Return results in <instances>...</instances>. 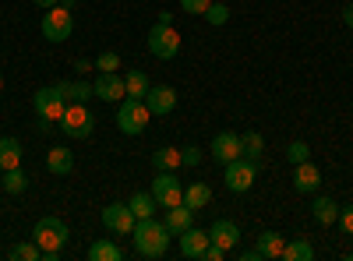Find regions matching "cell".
Here are the masks:
<instances>
[{
    "label": "cell",
    "instance_id": "6da1fadb",
    "mask_svg": "<svg viewBox=\"0 0 353 261\" xmlns=\"http://www.w3.org/2000/svg\"><path fill=\"white\" fill-rule=\"evenodd\" d=\"M131 237H134V251L141 258H163L170 251V237L173 233L166 229V222H159L156 216H149V219H138L134 222Z\"/></svg>",
    "mask_w": 353,
    "mask_h": 261
},
{
    "label": "cell",
    "instance_id": "7a4b0ae2",
    "mask_svg": "<svg viewBox=\"0 0 353 261\" xmlns=\"http://www.w3.org/2000/svg\"><path fill=\"white\" fill-rule=\"evenodd\" d=\"M32 237H36L43 258H46V261H57V258H61V251H64V244H68V237H71V229H68L64 219L43 216V219L36 222V229H32Z\"/></svg>",
    "mask_w": 353,
    "mask_h": 261
},
{
    "label": "cell",
    "instance_id": "3957f363",
    "mask_svg": "<svg viewBox=\"0 0 353 261\" xmlns=\"http://www.w3.org/2000/svg\"><path fill=\"white\" fill-rule=\"evenodd\" d=\"M149 106H145V99H131L124 96L121 99V109H117V127H121V134H141L145 127H149Z\"/></svg>",
    "mask_w": 353,
    "mask_h": 261
},
{
    "label": "cell",
    "instance_id": "277c9868",
    "mask_svg": "<svg viewBox=\"0 0 353 261\" xmlns=\"http://www.w3.org/2000/svg\"><path fill=\"white\" fill-rule=\"evenodd\" d=\"M32 103H36V113H39V131H50L53 124H61L64 109H68V99L57 92V85H50V89H39Z\"/></svg>",
    "mask_w": 353,
    "mask_h": 261
},
{
    "label": "cell",
    "instance_id": "5b68a950",
    "mask_svg": "<svg viewBox=\"0 0 353 261\" xmlns=\"http://www.w3.org/2000/svg\"><path fill=\"white\" fill-rule=\"evenodd\" d=\"M61 127H64V134H68V138L85 141V138H92V131H96V117L88 113V106H85V103H68L64 117H61Z\"/></svg>",
    "mask_w": 353,
    "mask_h": 261
},
{
    "label": "cell",
    "instance_id": "8992f818",
    "mask_svg": "<svg viewBox=\"0 0 353 261\" xmlns=\"http://www.w3.org/2000/svg\"><path fill=\"white\" fill-rule=\"evenodd\" d=\"M71 32H74L71 8H64V4L46 8V14H43V36H46L50 43H64V39H71Z\"/></svg>",
    "mask_w": 353,
    "mask_h": 261
},
{
    "label": "cell",
    "instance_id": "52a82bcc",
    "mask_svg": "<svg viewBox=\"0 0 353 261\" xmlns=\"http://www.w3.org/2000/svg\"><path fill=\"white\" fill-rule=\"evenodd\" d=\"M149 53L159 61H173L181 53V36H176L173 25H152L149 28Z\"/></svg>",
    "mask_w": 353,
    "mask_h": 261
},
{
    "label": "cell",
    "instance_id": "ba28073f",
    "mask_svg": "<svg viewBox=\"0 0 353 261\" xmlns=\"http://www.w3.org/2000/svg\"><path fill=\"white\" fill-rule=\"evenodd\" d=\"M254 177H258V163H251V159H233V163H226V187L233 191V194H244V191H251L254 187Z\"/></svg>",
    "mask_w": 353,
    "mask_h": 261
},
{
    "label": "cell",
    "instance_id": "9c48e42d",
    "mask_svg": "<svg viewBox=\"0 0 353 261\" xmlns=\"http://www.w3.org/2000/svg\"><path fill=\"white\" fill-rule=\"evenodd\" d=\"M152 198L159 201L163 209H173V205H181V201H184V187L176 184L173 169H159V177L152 180Z\"/></svg>",
    "mask_w": 353,
    "mask_h": 261
},
{
    "label": "cell",
    "instance_id": "30bf717a",
    "mask_svg": "<svg viewBox=\"0 0 353 261\" xmlns=\"http://www.w3.org/2000/svg\"><path fill=\"white\" fill-rule=\"evenodd\" d=\"M134 212H131V205H121V201H117V205H106L103 209V226L110 229V233H117V237H128L131 229H134Z\"/></svg>",
    "mask_w": 353,
    "mask_h": 261
},
{
    "label": "cell",
    "instance_id": "8fae6325",
    "mask_svg": "<svg viewBox=\"0 0 353 261\" xmlns=\"http://www.w3.org/2000/svg\"><path fill=\"white\" fill-rule=\"evenodd\" d=\"M244 156V141H241V134H233V131H223V134H216V141H212V159L216 163H233V159H241Z\"/></svg>",
    "mask_w": 353,
    "mask_h": 261
},
{
    "label": "cell",
    "instance_id": "7c38bea8",
    "mask_svg": "<svg viewBox=\"0 0 353 261\" xmlns=\"http://www.w3.org/2000/svg\"><path fill=\"white\" fill-rule=\"evenodd\" d=\"M92 89L103 103H121V96H128L124 89V78L117 74V71H99V78L92 81Z\"/></svg>",
    "mask_w": 353,
    "mask_h": 261
},
{
    "label": "cell",
    "instance_id": "4fadbf2b",
    "mask_svg": "<svg viewBox=\"0 0 353 261\" xmlns=\"http://www.w3.org/2000/svg\"><path fill=\"white\" fill-rule=\"evenodd\" d=\"M145 106H149V113H156V117H166V113L176 109V92L170 89V85H149Z\"/></svg>",
    "mask_w": 353,
    "mask_h": 261
},
{
    "label": "cell",
    "instance_id": "5bb4252c",
    "mask_svg": "<svg viewBox=\"0 0 353 261\" xmlns=\"http://www.w3.org/2000/svg\"><path fill=\"white\" fill-rule=\"evenodd\" d=\"M209 240L219 244V247H226V251H233V247L241 244V226L230 222V219H216V222L209 226Z\"/></svg>",
    "mask_w": 353,
    "mask_h": 261
},
{
    "label": "cell",
    "instance_id": "9a60e30c",
    "mask_svg": "<svg viewBox=\"0 0 353 261\" xmlns=\"http://www.w3.org/2000/svg\"><path fill=\"white\" fill-rule=\"evenodd\" d=\"M212 240H209V233H205V229H184L181 233V254L184 258H205V247H209Z\"/></svg>",
    "mask_w": 353,
    "mask_h": 261
},
{
    "label": "cell",
    "instance_id": "2e32d148",
    "mask_svg": "<svg viewBox=\"0 0 353 261\" xmlns=\"http://www.w3.org/2000/svg\"><path fill=\"white\" fill-rule=\"evenodd\" d=\"M318 184H321V173H318V166L314 163H297V169H293V187H297L301 194H311V191H318Z\"/></svg>",
    "mask_w": 353,
    "mask_h": 261
},
{
    "label": "cell",
    "instance_id": "e0dca14e",
    "mask_svg": "<svg viewBox=\"0 0 353 261\" xmlns=\"http://www.w3.org/2000/svg\"><path fill=\"white\" fill-rule=\"evenodd\" d=\"M46 169L57 173V177H68V173L74 169V152L64 149V145H53V149L46 152Z\"/></svg>",
    "mask_w": 353,
    "mask_h": 261
},
{
    "label": "cell",
    "instance_id": "ac0fdd59",
    "mask_svg": "<svg viewBox=\"0 0 353 261\" xmlns=\"http://www.w3.org/2000/svg\"><path fill=\"white\" fill-rule=\"evenodd\" d=\"M163 222H166V229H170L173 237H181L184 229H191V222H194V209H188L184 201H181V205L166 209V219H163Z\"/></svg>",
    "mask_w": 353,
    "mask_h": 261
},
{
    "label": "cell",
    "instance_id": "d6986e66",
    "mask_svg": "<svg viewBox=\"0 0 353 261\" xmlns=\"http://www.w3.org/2000/svg\"><path fill=\"white\" fill-rule=\"evenodd\" d=\"M57 92H61L68 103H88L96 96V89L88 81H57Z\"/></svg>",
    "mask_w": 353,
    "mask_h": 261
},
{
    "label": "cell",
    "instance_id": "ffe728a7",
    "mask_svg": "<svg viewBox=\"0 0 353 261\" xmlns=\"http://www.w3.org/2000/svg\"><path fill=\"white\" fill-rule=\"evenodd\" d=\"M209 201H212V187L209 184H205V180H194L191 187H184V205L188 209H205V205H209Z\"/></svg>",
    "mask_w": 353,
    "mask_h": 261
},
{
    "label": "cell",
    "instance_id": "44dd1931",
    "mask_svg": "<svg viewBox=\"0 0 353 261\" xmlns=\"http://www.w3.org/2000/svg\"><path fill=\"white\" fill-rule=\"evenodd\" d=\"M21 166V141L18 138H0V169H14Z\"/></svg>",
    "mask_w": 353,
    "mask_h": 261
},
{
    "label": "cell",
    "instance_id": "7402d4cb",
    "mask_svg": "<svg viewBox=\"0 0 353 261\" xmlns=\"http://www.w3.org/2000/svg\"><path fill=\"white\" fill-rule=\"evenodd\" d=\"M311 216H314V222H318V226H332V222L339 219V205H336L332 198H314Z\"/></svg>",
    "mask_w": 353,
    "mask_h": 261
},
{
    "label": "cell",
    "instance_id": "603a6c76",
    "mask_svg": "<svg viewBox=\"0 0 353 261\" xmlns=\"http://www.w3.org/2000/svg\"><path fill=\"white\" fill-rule=\"evenodd\" d=\"M88 261H124V251L103 237V240H96L92 247H88Z\"/></svg>",
    "mask_w": 353,
    "mask_h": 261
},
{
    "label": "cell",
    "instance_id": "cb8c5ba5",
    "mask_svg": "<svg viewBox=\"0 0 353 261\" xmlns=\"http://www.w3.org/2000/svg\"><path fill=\"white\" fill-rule=\"evenodd\" d=\"M128 205H131L134 219H149V216H156V205H159V201L152 198V191H138V194L128 201Z\"/></svg>",
    "mask_w": 353,
    "mask_h": 261
},
{
    "label": "cell",
    "instance_id": "d4e9b609",
    "mask_svg": "<svg viewBox=\"0 0 353 261\" xmlns=\"http://www.w3.org/2000/svg\"><path fill=\"white\" fill-rule=\"evenodd\" d=\"M283 244H286V240L276 233V229H265V233L258 237V254H261V258H279V254H283Z\"/></svg>",
    "mask_w": 353,
    "mask_h": 261
},
{
    "label": "cell",
    "instance_id": "484cf974",
    "mask_svg": "<svg viewBox=\"0 0 353 261\" xmlns=\"http://www.w3.org/2000/svg\"><path fill=\"white\" fill-rule=\"evenodd\" d=\"M279 258L283 261H314V247L307 240H290V244H283Z\"/></svg>",
    "mask_w": 353,
    "mask_h": 261
},
{
    "label": "cell",
    "instance_id": "4316f807",
    "mask_svg": "<svg viewBox=\"0 0 353 261\" xmlns=\"http://www.w3.org/2000/svg\"><path fill=\"white\" fill-rule=\"evenodd\" d=\"M124 89L131 99H145L149 96V78H145V71H128L124 74Z\"/></svg>",
    "mask_w": 353,
    "mask_h": 261
},
{
    "label": "cell",
    "instance_id": "83f0119b",
    "mask_svg": "<svg viewBox=\"0 0 353 261\" xmlns=\"http://www.w3.org/2000/svg\"><path fill=\"white\" fill-rule=\"evenodd\" d=\"M152 166H156V169H181V166H184L181 149H170V145H166V149H156V152H152Z\"/></svg>",
    "mask_w": 353,
    "mask_h": 261
},
{
    "label": "cell",
    "instance_id": "f1b7e54d",
    "mask_svg": "<svg viewBox=\"0 0 353 261\" xmlns=\"http://www.w3.org/2000/svg\"><path fill=\"white\" fill-rule=\"evenodd\" d=\"M241 141H244V159L261 163V156H265V138H261L258 131H248V134H241Z\"/></svg>",
    "mask_w": 353,
    "mask_h": 261
},
{
    "label": "cell",
    "instance_id": "f546056e",
    "mask_svg": "<svg viewBox=\"0 0 353 261\" xmlns=\"http://www.w3.org/2000/svg\"><path fill=\"white\" fill-rule=\"evenodd\" d=\"M28 187V177H25V169L14 166V169H4V184H0V191H8V194H21Z\"/></svg>",
    "mask_w": 353,
    "mask_h": 261
},
{
    "label": "cell",
    "instance_id": "4dcf8cb0",
    "mask_svg": "<svg viewBox=\"0 0 353 261\" xmlns=\"http://www.w3.org/2000/svg\"><path fill=\"white\" fill-rule=\"evenodd\" d=\"M11 258L14 261H39L43 251H39V244H14L11 247Z\"/></svg>",
    "mask_w": 353,
    "mask_h": 261
},
{
    "label": "cell",
    "instance_id": "1f68e13d",
    "mask_svg": "<svg viewBox=\"0 0 353 261\" xmlns=\"http://www.w3.org/2000/svg\"><path fill=\"white\" fill-rule=\"evenodd\" d=\"M311 156V149H307V141H290L286 145V159L293 163V166H297V163H304Z\"/></svg>",
    "mask_w": 353,
    "mask_h": 261
},
{
    "label": "cell",
    "instance_id": "d6a6232c",
    "mask_svg": "<svg viewBox=\"0 0 353 261\" xmlns=\"http://www.w3.org/2000/svg\"><path fill=\"white\" fill-rule=\"evenodd\" d=\"M205 21H209V25H226L230 21V8L226 4H209V11H205Z\"/></svg>",
    "mask_w": 353,
    "mask_h": 261
},
{
    "label": "cell",
    "instance_id": "836d02e7",
    "mask_svg": "<svg viewBox=\"0 0 353 261\" xmlns=\"http://www.w3.org/2000/svg\"><path fill=\"white\" fill-rule=\"evenodd\" d=\"M96 67H99V71H117V67H121V56H117L113 50H106V53L96 56Z\"/></svg>",
    "mask_w": 353,
    "mask_h": 261
},
{
    "label": "cell",
    "instance_id": "e575fe53",
    "mask_svg": "<svg viewBox=\"0 0 353 261\" xmlns=\"http://www.w3.org/2000/svg\"><path fill=\"white\" fill-rule=\"evenodd\" d=\"M209 4H212V0H181V11H188V14H205V11H209Z\"/></svg>",
    "mask_w": 353,
    "mask_h": 261
},
{
    "label": "cell",
    "instance_id": "d590c367",
    "mask_svg": "<svg viewBox=\"0 0 353 261\" xmlns=\"http://www.w3.org/2000/svg\"><path fill=\"white\" fill-rule=\"evenodd\" d=\"M336 222L343 226V233H346V237H353V205L339 209V219H336Z\"/></svg>",
    "mask_w": 353,
    "mask_h": 261
},
{
    "label": "cell",
    "instance_id": "8d00e7d4",
    "mask_svg": "<svg viewBox=\"0 0 353 261\" xmlns=\"http://www.w3.org/2000/svg\"><path fill=\"white\" fill-rule=\"evenodd\" d=\"M181 159H184V166H198L201 163V149L198 145H188V149H181Z\"/></svg>",
    "mask_w": 353,
    "mask_h": 261
},
{
    "label": "cell",
    "instance_id": "74e56055",
    "mask_svg": "<svg viewBox=\"0 0 353 261\" xmlns=\"http://www.w3.org/2000/svg\"><path fill=\"white\" fill-rule=\"evenodd\" d=\"M230 251L226 247H219V244H209V247H205V261H223Z\"/></svg>",
    "mask_w": 353,
    "mask_h": 261
},
{
    "label": "cell",
    "instance_id": "f35d334b",
    "mask_svg": "<svg viewBox=\"0 0 353 261\" xmlns=\"http://www.w3.org/2000/svg\"><path fill=\"white\" fill-rule=\"evenodd\" d=\"M343 21H346V28H353V0L343 8Z\"/></svg>",
    "mask_w": 353,
    "mask_h": 261
},
{
    "label": "cell",
    "instance_id": "ab89813d",
    "mask_svg": "<svg viewBox=\"0 0 353 261\" xmlns=\"http://www.w3.org/2000/svg\"><path fill=\"white\" fill-rule=\"evenodd\" d=\"M156 25H173V11H159V18H156Z\"/></svg>",
    "mask_w": 353,
    "mask_h": 261
},
{
    "label": "cell",
    "instance_id": "60d3db41",
    "mask_svg": "<svg viewBox=\"0 0 353 261\" xmlns=\"http://www.w3.org/2000/svg\"><path fill=\"white\" fill-rule=\"evenodd\" d=\"M74 71L85 74V71H92V64H88V61H74Z\"/></svg>",
    "mask_w": 353,
    "mask_h": 261
},
{
    "label": "cell",
    "instance_id": "b9f144b4",
    "mask_svg": "<svg viewBox=\"0 0 353 261\" xmlns=\"http://www.w3.org/2000/svg\"><path fill=\"white\" fill-rule=\"evenodd\" d=\"M258 258H261V254H258V247H254V251H244V254H241V261H258Z\"/></svg>",
    "mask_w": 353,
    "mask_h": 261
},
{
    "label": "cell",
    "instance_id": "7bdbcfd3",
    "mask_svg": "<svg viewBox=\"0 0 353 261\" xmlns=\"http://www.w3.org/2000/svg\"><path fill=\"white\" fill-rule=\"evenodd\" d=\"M32 4H36V8H43V11H46V8H53V4H61V0H32Z\"/></svg>",
    "mask_w": 353,
    "mask_h": 261
},
{
    "label": "cell",
    "instance_id": "ee69618b",
    "mask_svg": "<svg viewBox=\"0 0 353 261\" xmlns=\"http://www.w3.org/2000/svg\"><path fill=\"white\" fill-rule=\"evenodd\" d=\"M0 89H4V71H0Z\"/></svg>",
    "mask_w": 353,
    "mask_h": 261
},
{
    "label": "cell",
    "instance_id": "f6af8a7d",
    "mask_svg": "<svg viewBox=\"0 0 353 261\" xmlns=\"http://www.w3.org/2000/svg\"><path fill=\"white\" fill-rule=\"evenodd\" d=\"M0 184H4V169H0Z\"/></svg>",
    "mask_w": 353,
    "mask_h": 261
}]
</instances>
